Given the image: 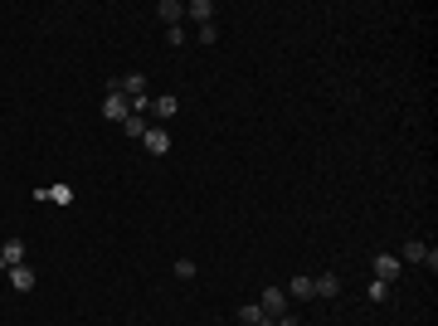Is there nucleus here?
I'll return each mask as SVG.
<instances>
[{
    "label": "nucleus",
    "mask_w": 438,
    "mask_h": 326,
    "mask_svg": "<svg viewBox=\"0 0 438 326\" xmlns=\"http://www.w3.org/2000/svg\"><path fill=\"white\" fill-rule=\"evenodd\" d=\"M103 117H108V122H117V127H122V122L132 117V103H127V98H122L117 88H108V98H103Z\"/></svg>",
    "instance_id": "nucleus-1"
},
{
    "label": "nucleus",
    "mask_w": 438,
    "mask_h": 326,
    "mask_svg": "<svg viewBox=\"0 0 438 326\" xmlns=\"http://www.w3.org/2000/svg\"><path fill=\"white\" fill-rule=\"evenodd\" d=\"M399 263H429V268H434L438 263V253L429 244H424V239H409V244L399 248Z\"/></svg>",
    "instance_id": "nucleus-2"
},
{
    "label": "nucleus",
    "mask_w": 438,
    "mask_h": 326,
    "mask_svg": "<svg viewBox=\"0 0 438 326\" xmlns=\"http://www.w3.org/2000/svg\"><path fill=\"white\" fill-rule=\"evenodd\" d=\"M0 258H5V268H20V263H29V244L25 239H5V244H0Z\"/></svg>",
    "instance_id": "nucleus-3"
},
{
    "label": "nucleus",
    "mask_w": 438,
    "mask_h": 326,
    "mask_svg": "<svg viewBox=\"0 0 438 326\" xmlns=\"http://www.w3.org/2000/svg\"><path fill=\"white\" fill-rule=\"evenodd\" d=\"M258 307H263L268 317H282V312H292V307H287V292H282V287H263Z\"/></svg>",
    "instance_id": "nucleus-4"
},
{
    "label": "nucleus",
    "mask_w": 438,
    "mask_h": 326,
    "mask_svg": "<svg viewBox=\"0 0 438 326\" xmlns=\"http://www.w3.org/2000/svg\"><path fill=\"white\" fill-rule=\"evenodd\" d=\"M141 146H146L151 156H165V151H170V132H161V127H146V136H141Z\"/></svg>",
    "instance_id": "nucleus-5"
},
{
    "label": "nucleus",
    "mask_w": 438,
    "mask_h": 326,
    "mask_svg": "<svg viewBox=\"0 0 438 326\" xmlns=\"http://www.w3.org/2000/svg\"><path fill=\"white\" fill-rule=\"evenodd\" d=\"M185 15H190L195 25L205 29V25H215V0H190V5H185Z\"/></svg>",
    "instance_id": "nucleus-6"
},
{
    "label": "nucleus",
    "mask_w": 438,
    "mask_h": 326,
    "mask_svg": "<svg viewBox=\"0 0 438 326\" xmlns=\"http://www.w3.org/2000/svg\"><path fill=\"white\" fill-rule=\"evenodd\" d=\"M394 277H399V258H394V253H380V258H375V282H394Z\"/></svg>",
    "instance_id": "nucleus-7"
},
{
    "label": "nucleus",
    "mask_w": 438,
    "mask_h": 326,
    "mask_svg": "<svg viewBox=\"0 0 438 326\" xmlns=\"http://www.w3.org/2000/svg\"><path fill=\"white\" fill-rule=\"evenodd\" d=\"M239 322L244 326H273V317H268L258 302H244V307H239Z\"/></svg>",
    "instance_id": "nucleus-8"
},
{
    "label": "nucleus",
    "mask_w": 438,
    "mask_h": 326,
    "mask_svg": "<svg viewBox=\"0 0 438 326\" xmlns=\"http://www.w3.org/2000/svg\"><path fill=\"white\" fill-rule=\"evenodd\" d=\"M151 112H156L161 122H170V117L180 112V98H175V93H161V98H151Z\"/></svg>",
    "instance_id": "nucleus-9"
},
{
    "label": "nucleus",
    "mask_w": 438,
    "mask_h": 326,
    "mask_svg": "<svg viewBox=\"0 0 438 326\" xmlns=\"http://www.w3.org/2000/svg\"><path fill=\"white\" fill-rule=\"evenodd\" d=\"M5 272H10V287H15V292H34V268H29V263L5 268Z\"/></svg>",
    "instance_id": "nucleus-10"
},
{
    "label": "nucleus",
    "mask_w": 438,
    "mask_h": 326,
    "mask_svg": "<svg viewBox=\"0 0 438 326\" xmlns=\"http://www.w3.org/2000/svg\"><path fill=\"white\" fill-rule=\"evenodd\" d=\"M156 15L165 20V29H175L180 20H185V5H180V0H161V5H156Z\"/></svg>",
    "instance_id": "nucleus-11"
},
{
    "label": "nucleus",
    "mask_w": 438,
    "mask_h": 326,
    "mask_svg": "<svg viewBox=\"0 0 438 326\" xmlns=\"http://www.w3.org/2000/svg\"><path fill=\"white\" fill-rule=\"evenodd\" d=\"M34 200H54V205H73V190L68 185H39Z\"/></svg>",
    "instance_id": "nucleus-12"
},
{
    "label": "nucleus",
    "mask_w": 438,
    "mask_h": 326,
    "mask_svg": "<svg viewBox=\"0 0 438 326\" xmlns=\"http://www.w3.org/2000/svg\"><path fill=\"white\" fill-rule=\"evenodd\" d=\"M336 292H341V277H336V272H322V277L312 282V297H336Z\"/></svg>",
    "instance_id": "nucleus-13"
},
{
    "label": "nucleus",
    "mask_w": 438,
    "mask_h": 326,
    "mask_svg": "<svg viewBox=\"0 0 438 326\" xmlns=\"http://www.w3.org/2000/svg\"><path fill=\"white\" fill-rule=\"evenodd\" d=\"M122 132H127V136H137V141H141V136H146V117H141V112H132V117L122 122Z\"/></svg>",
    "instance_id": "nucleus-14"
},
{
    "label": "nucleus",
    "mask_w": 438,
    "mask_h": 326,
    "mask_svg": "<svg viewBox=\"0 0 438 326\" xmlns=\"http://www.w3.org/2000/svg\"><path fill=\"white\" fill-rule=\"evenodd\" d=\"M287 297H312V277H292V282H287Z\"/></svg>",
    "instance_id": "nucleus-15"
},
{
    "label": "nucleus",
    "mask_w": 438,
    "mask_h": 326,
    "mask_svg": "<svg viewBox=\"0 0 438 326\" xmlns=\"http://www.w3.org/2000/svg\"><path fill=\"white\" fill-rule=\"evenodd\" d=\"M365 297H370V302H384V297H389V282H370V287H365Z\"/></svg>",
    "instance_id": "nucleus-16"
},
{
    "label": "nucleus",
    "mask_w": 438,
    "mask_h": 326,
    "mask_svg": "<svg viewBox=\"0 0 438 326\" xmlns=\"http://www.w3.org/2000/svg\"><path fill=\"white\" fill-rule=\"evenodd\" d=\"M273 326H302V322H297V312H282V317H273Z\"/></svg>",
    "instance_id": "nucleus-17"
},
{
    "label": "nucleus",
    "mask_w": 438,
    "mask_h": 326,
    "mask_svg": "<svg viewBox=\"0 0 438 326\" xmlns=\"http://www.w3.org/2000/svg\"><path fill=\"white\" fill-rule=\"evenodd\" d=\"M0 272H5V258H0Z\"/></svg>",
    "instance_id": "nucleus-18"
}]
</instances>
